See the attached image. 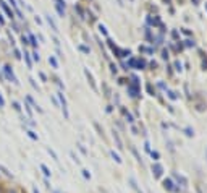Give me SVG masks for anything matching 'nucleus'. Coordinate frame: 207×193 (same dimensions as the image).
Segmentation results:
<instances>
[{"label":"nucleus","mask_w":207,"mask_h":193,"mask_svg":"<svg viewBox=\"0 0 207 193\" xmlns=\"http://www.w3.org/2000/svg\"><path fill=\"white\" fill-rule=\"evenodd\" d=\"M0 3H2V7H3V10L6 11V15H8V16L11 18V16H13V11H11V10L8 8V7H6V3H3V2H0Z\"/></svg>","instance_id":"2"},{"label":"nucleus","mask_w":207,"mask_h":193,"mask_svg":"<svg viewBox=\"0 0 207 193\" xmlns=\"http://www.w3.org/2000/svg\"><path fill=\"white\" fill-rule=\"evenodd\" d=\"M5 105V101H3V97H2V94H0V107H3Z\"/></svg>","instance_id":"7"},{"label":"nucleus","mask_w":207,"mask_h":193,"mask_svg":"<svg viewBox=\"0 0 207 193\" xmlns=\"http://www.w3.org/2000/svg\"><path fill=\"white\" fill-rule=\"evenodd\" d=\"M47 21H49V25H50V26H52V29H54L55 33H57V31H58V29H57V25H55V23H54V21H52V18H50V16H47Z\"/></svg>","instance_id":"3"},{"label":"nucleus","mask_w":207,"mask_h":193,"mask_svg":"<svg viewBox=\"0 0 207 193\" xmlns=\"http://www.w3.org/2000/svg\"><path fill=\"white\" fill-rule=\"evenodd\" d=\"M49 62H50V63H52V65H54V67L57 68V60L54 59V57H50V59H49Z\"/></svg>","instance_id":"4"},{"label":"nucleus","mask_w":207,"mask_h":193,"mask_svg":"<svg viewBox=\"0 0 207 193\" xmlns=\"http://www.w3.org/2000/svg\"><path fill=\"white\" fill-rule=\"evenodd\" d=\"M8 193H15V191H13V190H11V191H8Z\"/></svg>","instance_id":"8"},{"label":"nucleus","mask_w":207,"mask_h":193,"mask_svg":"<svg viewBox=\"0 0 207 193\" xmlns=\"http://www.w3.org/2000/svg\"><path fill=\"white\" fill-rule=\"evenodd\" d=\"M5 73H6V78H8V80H11L13 83H18L16 78H15V75H13V71L10 70V67H5Z\"/></svg>","instance_id":"1"},{"label":"nucleus","mask_w":207,"mask_h":193,"mask_svg":"<svg viewBox=\"0 0 207 193\" xmlns=\"http://www.w3.org/2000/svg\"><path fill=\"white\" fill-rule=\"evenodd\" d=\"M29 39H31V44H32V46L37 44V42H36V38H34V36H29Z\"/></svg>","instance_id":"6"},{"label":"nucleus","mask_w":207,"mask_h":193,"mask_svg":"<svg viewBox=\"0 0 207 193\" xmlns=\"http://www.w3.org/2000/svg\"><path fill=\"white\" fill-rule=\"evenodd\" d=\"M24 59H26V62H28V67L31 68V60H29V57H28V54L24 52Z\"/></svg>","instance_id":"5"}]
</instances>
